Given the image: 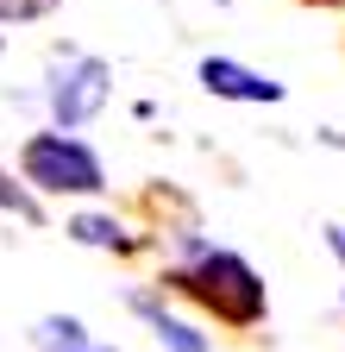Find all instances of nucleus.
I'll list each match as a JSON object with an SVG mask.
<instances>
[{"mask_svg":"<svg viewBox=\"0 0 345 352\" xmlns=\"http://www.w3.org/2000/svg\"><path fill=\"white\" fill-rule=\"evenodd\" d=\"M176 289L207 302L220 321H257L264 315V283H257V271L239 258V252H195L189 271H176Z\"/></svg>","mask_w":345,"mask_h":352,"instance_id":"f257e3e1","label":"nucleus"},{"mask_svg":"<svg viewBox=\"0 0 345 352\" xmlns=\"http://www.w3.org/2000/svg\"><path fill=\"white\" fill-rule=\"evenodd\" d=\"M0 208H13L19 220H32V227H38V220H45V208H38V201H32V195H25L19 183H13L7 170H0Z\"/></svg>","mask_w":345,"mask_h":352,"instance_id":"6e6552de","label":"nucleus"},{"mask_svg":"<svg viewBox=\"0 0 345 352\" xmlns=\"http://www.w3.org/2000/svg\"><path fill=\"white\" fill-rule=\"evenodd\" d=\"M132 308L151 321V333H157V346H163V352H213V346H207V333H195L189 321H176L157 296H145V289H139V296H132Z\"/></svg>","mask_w":345,"mask_h":352,"instance_id":"39448f33","label":"nucleus"},{"mask_svg":"<svg viewBox=\"0 0 345 352\" xmlns=\"http://www.w3.org/2000/svg\"><path fill=\"white\" fill-rule=\"evenodd\" d=\"M19 170H25V183L57 189V195H101L107 189L101 157L82 139H69V132H32L19 151Z\"/></svg>","mask_w":345,"mask_h":352,"instance_id":"f03ea898","label":"nucleus"},{"mask_svg":"<svg viewBox=\"0 0 345 352\" xmlns=\"http://www.w3.org/2000/svg\"><path fill=\"white\" fill-rule=\"evenodd\" d=\"M51 7H57V0H0V19H38Z\"/></svg>","mask_w":345,"mask_h":352,"instance_id":"1a4fd4ad","label":"nucleus"},{"mask_svg":"<svg viewBox=\"0 0 345 352\" xmlns=\"http://www.w3.org/2000/svg\"><path fill=\"white\" fill-rule=\"evenodd\" d=\"M69 233H75L82 245H113V252L132 245V239H126V227H119V220H107V214H75V220H69Z\"/></svg>","mask_w":345,"mask_h":352,"instance_id":"0eeeda50","label":"nucleus"},{"mask_svg":"<svg viewBox=\"0 0 345 352\" xmlns=\"http://www.w3.org/2000/svg\"><path fill=\"white\" fill-rule=\"evenodd\" d=\"M38 352H113V346H101L75 315H45L38 321Z\"/></svg>","mask_w":345,"mask_h":352,"instance_id":"423d86ee","label":"nucleus"},{"mask_svg":"<svg viewBox=\"0 0 345 352\" xmlns=\"http://www.w3.org/2000/svg\"><path fill=\"white\" fill-rule=\"evenodd\" d=\"M326 245L339 252V264H345V220H333V227H326Z\"/></svg>","mask_w":345,"mask_h":352,"instance_id":"9d476101","label":"nucleus"},{"mask_svg":"<svg viewBox=\"0 0 345 352\" xmlns=\"http://www.w3.org/2000/svg\"><path fill=\"white\" fill-rule=\"evenodd\" d=\"M201 88L220 95V101H283V82L257 76V69H245L233 57H201Z\"/></svg>","mask_w":345,"mask_h":352,"instance_id":"20e7f679","label":"nucleus"},{"mask_svg":"<svg viewBox=\"0 0 345 352\" xmlns=\"http://www.w3.org/2000/svg\"><path fill=\"white\" fill-rule=\"evenodd\" d=\"M107 82H113V69H107L101 57L63 51V57L51 63V88H45L57 132H69V126H82V120H95V113L107 107Z\"/></svg>","mask_w":345,"mask_h":352,"instance_id":"7ed1b4c3","label":"nucleus"}]
</instances>
